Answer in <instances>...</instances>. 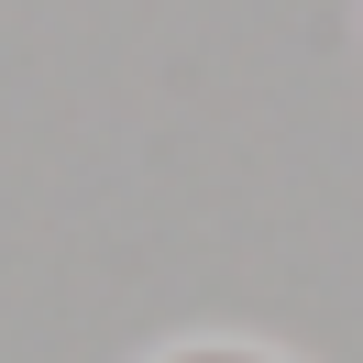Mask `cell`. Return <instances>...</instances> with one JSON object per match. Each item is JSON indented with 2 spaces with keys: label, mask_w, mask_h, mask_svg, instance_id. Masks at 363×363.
I'll list each match as a JSON object with an SVG mask.
<instances>
[{
  "label": "cell",
  "mask_w": 363,
  "mask_h": 363,
  "mask_svg": "<svg viewBox=\"0 0 363 363\" xmlns=\"http://www.w3.org/2000/svg\"><path fill=\"white\" fill-rule=\"evenodd\" d=\"M155 363H286V352H264V341H177Z\"/></svg>",
  "instance_id": "1"
}]
</instances>
